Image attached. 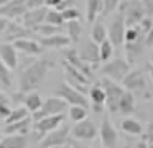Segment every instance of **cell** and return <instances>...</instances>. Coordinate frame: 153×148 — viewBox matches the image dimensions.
Here are the masks:
<instances>
[{
    "mask_svg": "<svg viewBox=\"0 0 153 148\" xmlns=\"http://www.w3.org/2000/svg\"><path fill=\"white\" fill-rule=\"evenodd\" d=\"M31 33H33V31H30L28 28H25L22 23H18V22H10V20H8V23H7V26H5L2 36H4L5 43H13V41H17V39L30 38Z\"/></svg>",
    "mask_w": 153,
    "mask_h": 148,
    "instance_id": "obj_16",
    "label": "cell"
},
{
    "mask_svg": "<svg viewBox=\"0 0 153 148\" xmlns=\"http://www.w3.org/2000/svg\"><path fill=\"white\" fill-rule=\"evenodd\" d=\"M143 7H145V12L148 16H153V0H142Z\"/></svg>",
    "mask_w": 153,
    "mask_h": 148,
    "instance_id": "obj_44",
    "label": "cell"
},
{
    "mask_svg": "<svg viewBox=\"0 0 153 148\" xmlns=\"http://www.w3.org/2000/svg\"><path fill=\"white\" fill-rule=\"evenodd\" d=\"M120 84L125 91L132 92L135 97H142V99H146V100H150L153 97V91L148 86L145 72L142 69H130Z\"/></svg>",
    "mask_w": 153,
    "mask_h": 148,
    "instance_id": "obj_2",
    "label": "cell"
},
{
    "mask_svg": "<svg viewBox=\"0 0 153 148\" xmlns=\"http://www.w3.org/2000/svg\"><path fill=\"white\" fill-rule=\"evenodd\" d=\"M61 2H63V0H45V5L50 7V8H56Z\"/></svg>",
    "mask_w": 153,
    "mask_h": 148,
    "instance_id": "obj_46",
    "label": "cell"
},
{
    "mask_svg": "<svg viewBox=\"0 0 153 148\" xmlns=\"http://www.w3.org/2000/svg\"><path fill=\"white\" fill-rule=\"evenodd\" d=\"M12 45L15 46V49H17L18 53H23L25 56H31V58L41 54V51H43V46H41L38 41L31 39V38L17 39V41H13Z\"/></svg>",
    "mask_w": 153,
    "mask_h": 148,
    "instance_id": "obj_20",
    "label": "cell"
},
{
    "mask_svg": "<svg viewBox=\"0 0 153 148\" xmlns=\"http://www.w3.org/2000/svg\"><path fill=\"white\" fill-rule=\"evenodd\" d=\"M71 135V128L68 125L61 123L58 128H54L53 132L46 133L43 138L40 140V147L41 148H50V147H64L69 140Z\"/></svg>",
    "mask_w": 153,
    "mask_h": 148,
    "instance_id": "obj_9",
    "label": "cell"
},
{
    "mask_svg": "<svg viewBox=\"0 0 153 148\" xmlns=\"http://www.w3.org/2000/svg\"><path fill=\"white\" fill-rule=\"evenodd\" d=\"M125 18H123L122 10L119 8V13L114 16V20L110 22L109 28H107V38L114 46H122L123 45V38H125Z\"/></svg>",
    "mask_w": 153,
    "mask_h": 148,
    "instance_id": "obj_10",
    "label": "cell"
},
{
    "mask_svg": "<svg viewBox=\"0 0 153 148\" xmlns=\"http://www.w3.org/2000/svg\"><path fill=\"white\" fill-rule=\"evenodd\" d=\"M91 39H92L94 43H97V45L102 43L104 39H107V28L102 22H99V20H96L92 28H91Z\"/></svg>",
    "mask_w": 153,
    "mask_h": 148,
    "instance_id": "obj_32",
    "label": "cell"
},
{
    "mask_svg": "<svg viewBox=\"0 0 153 148\" xmlns=\"http://www.w3.org/2000/svg\"><path fill=\"white\" fill-rule=\"evenodd\" d=\"M99 137L104 148H117L119 133H117L115 127L112 125L109 117H102V122H100V127H99Z\"/></svg>",
    "mask_w": 153,
    "mask_h": 148,
    "instance_id": "obj_13",
    "label": "cell"
},
{
    "mask_svg": "<svg viewBox=\"0 0 153 148\" xmlns=\"http://www.w3.org/2000/svg\"><path fill=\"white\" fill-rule=\"evenodd\" d=\"M135 148H148V145H146V141H145V140H140L138 143L135 145Z\"/></svg>",
    "mask_w": 153,
    "mask_h": 148,
    "instance_id": "obj_48",
    "label": "cell"
},
{
    "mask_svg": "<svg viewBox=\"0 0 153 148\" xmlns=\"http://www.w3.org/2000/svg\"><path fill=\"white\" fill-rule=\"evenodd\" d=\"M50 148H61V147H50Z\"/></svg>",
    "mask_w": 153,
    "mask_h": 148,
    "instance_id": "obj_52",
    "label": "cell"
},
{
    "mask_svg": "<svg viewBox=\"0 0 153 148\" xmlns=\"http://www.w3.org/2000/svg\"><path fill=\"white\" fill-rule=\"evenodd\" d=\"M76 2H77V0H63V2H61L59 5L56 7V8L61 12V10H64V8H69V7H76Z\"/></svg>",
    "mask_w": 153,
    "mask_h": 148,
    "instance_id": "obj_43",
    "label": "cell"
},
{
    "mask_svg": "<svg viewBox=\"0 0 153 148\" xmlns=\"http://www.w3.org/2000/svg\"><path fill=\"white\" fill-rule=\"evenodd\" d=\"M79 148H91V147H79Z\"/></svg>",
    "mask_w": 153,
    "mask_h": 148,
    "instance_id": "obj_53",
    "label": "cell"
},
{
    "mask_svg": "<svg viewBox=\"0 0 153 148\" xmlns=\"http://www.w3.org/2000/svg\"><path fill=\"white\" fill-rule=\"evenodd\" d=\"M27 135H5L0 140V148H27Z\"/></svg>",
    "mask_w": 153,
    "mask_h": 148,
    "instance_id": "obj_26",
    "label": "cell"
},
{
    "mask_svg": "<svg viewBox=\"0 0 153 148\" xmlns=\"http://www.w3.org/2000/svg\"><path fill=\"white\" fill-rule=\"evenodd\" d=\"M56 95L63 99L68 105H81V107L89 109V99H87V95L82 94L81 91H77V89H74L68 82H63V84L58 86Z\"/></svg>",
    "mask_w": 153,
    "mask_h": 148,
    "instance_id": "obj_5",
    "label": "cell"
},
{
    "mask_svg": "<svg viewBox=\"0 0 153 148\" xmlns=\"http://www.w3.org/2000/svg\"><path fill=\"white\" fill-rule=\"evenodd\" d=\"M63 68H64V77H66V82L69 86H73L74 89H77V91H81L82 94L87 95V86L91 84V79L86 77V76L82 74L81 71H77L76 68H73L71 64H68L66 61L63 59Z\"/></svg>",
    "mask_w": 153,
    "mask_h": 148,
    "instance_id": "obj_11",
    "label": "cell"
},
{
    "mask_svg": "<svg viewBox=\"0 0 153 148\" xmlns=\"http://www.w3.org/2000/svg\"><path fill=\"white\" fill-rule=\"evenodd\" d=\"M87 94H89V99H91V102H92V112L102 114L104 109H105V92H104L100 82L94 84L92 87L87 91Z\"/></svg>",
    "mask_w": 153,
    "mask_h": 148,
    "instance_id": "obj_21",
    "label": "cell"
},
{
    "mask_svg": "<svg viewBox=\"0 0 153 148\" xmlns=\"http://www.w3.org/2000/svg\"><path fill=\"white\" fill-rule=\"evenodd\" d=\"M15 97H17L15 100L22 102V105H23L30 114H35V112L41 107V104H43V99H41L40 92H36V91H30V92H20L18 91L17 94H15Z\"/></svg>",
    "mask_w": 153,
    "mask_h": 148,
    "instance_id": "obj_18",
    "label": "cell"
},
{
    "mask_svg": "<svg viewBox=\"0 0 153 148\" xmlns=\"http://www.w3.org/2000/svg\"><path fill=\"white\" fill-rule=\"evenodd\" d=\"M120 5V0H102V13L100 16H107L112 12H115Z\"/></svg>",
    "mask_w": 153,
    "mask_h": 148,
    "instance_id": "obj_39",
    "label": "cell"
},
{
    "mask_svg": "<svg viewBox=\"0 0 153 148\" xmlns=\"http://www.w3.org/2000/svg\"><path fill=\"white\" fill-rule=\"evenodd\" d=\"M68 109V104L63 100L61 97H58V95H51V97L45 99L43 104H41V107L38 109L33 115V120H40V118L46 117V115H58V114H64Z\"/></svg>",
    "mask_w": 153,
    "mask_h": 148,
    "instance_id": "obj_7",
    "label": "cell"
},
{
    "mask_svg": "<svg viewBox=\"0 0 153 148\" xmlns=\"http://www.w3.org/2000/svg\"><path fill=\"white\" fill-rule=\"evenodd\" d=\"M64 31L66 36L69 38V41L73 45H77L82 36V25H81V20H71V22L64 23Z\"/></svg>",
    "mask_w": 153,
    "mask_h": 148,
    "instance_id": "obj_27",
    "label": "cell"
},
{
    "mask_svg": "<svg viewBox=\"0 0 153 148\" xmlns=\"http://www.w3.org/2000/svg\"><path fill=\"white\" fill-rule=\"evenodd\" d=\"M0 140H2V133H0Z\"/></svg>",
    "mask_w": 153,
    "mask_h": 148,
    "instance_id": "obj_54",
    "label": "cell"
},
{
    "mask_svg": "<svg viewBox=\"0 0 153 148\" xmlns=\"http://www.w3.org/2000/svg\"><path fill=\"white\" fill-rule=\"evenodd\" d=\"M0 61L7 68H10L12 71L18 66V51L12 43H2L0 45Z\"/></svg>",
    "mask_w": 153,
    "mask_h": 148,
    "instance_id": "obj_23",
    "label": "cell"
},
{
    "mask_svg": "<svg viewBox=\"0 0 153 148\" xmlns=\"http://www.w3.org/2000/svg\"><path fill=\"white\" fill-rule=\"evenodd\" d=\"M46 12H48V7H38V8H30L23 13L22 16V25L25 28H28L30 31H35L41 23H45V16H46Z\"/></svg>",
    "mask_w": 153,
    "mask_h": 148,
    "instance_id": "obj_14",
    "label": "cell"
},
{
    "mask_svg": "<svg viewBox=\"0 0 153 148\" xmlns=\"http://www.w3.org/2000/svg\"><path fill=\"white\" fill-rule=\"evenodd\" d=\"M143 140L146 141L148 148H153V120H150L148 125H146V132H145V137H143Z\"/></svg>",
    "mask_w": 153,
    "mask_h": 148,
    "instance_id": "obj_41",
    "label": "cell"
},
{
    "mask_svg": "<svg viewBox=\"0 0 153 148\" xmlns=\"http://www.w3.org/2000/svg\"><path fill=\"white\" fill-rule=\"evenodd\" d=\"M120 128L125 132L127 135H132V137H140L143 135V125L140 123L135 118H123L122 123H120Z\"/></svg>",
    "mask_w": 153,
    "mask_h": 148,
    "instance_id": "obj_30",
    "label": "cell"
},
{
    "mask_svg": "<svg viewBox=\"0 0 153 148\" xmlns=\"http://www.w3.org/2000/svg\"><path fill=\"white\" fill-rule=\"evenodd\" d=\"M27 117H30V112H28L23 105H20V107H17V109H12L10 114L5 117L4 122H5V125H8V123H13V122L23 120V118H27Z\"/></svg>",
    "mask_w": 153,
    "mask_h": 148,
    "instance_id": "obj_34",
    "label": "cell"
},
{
    "mask_svg": "<svg viewBox=\"0 0 153 148\" xmlns=\"http://www.w3.org/2000/svg\"><path fill=\"white\" fill-rule=\"evenodd\" d=\"M102 13V0H86V20L94 23Z\"/></svg>",
    "mask_w": 153,
    "mask_h": 148,
    "instance_id": "obj_29",
    "label": "cell"
},
{
    "mask_svg": "<svg viewBox=\"0 0 153 148\" xmlns=\"http://www.w3.org/2000/svg\"><path fill=\"white\" fill-rule=\"evenodd\" d=\"M130 69H132V66L127 62V59L112 58L107 62H104V66L100 68V72L104 74V77H109L115 82H122V79L127 76Z\"/></svg>",
    "mask_w": 153,
    "mask_h": 148,
    "instance_id": "obj_4",
    "label": "cell"
},
{
    "mask_svg": "<svg viewBox=\"0 0 153 148\" xmlns=\"http://www.w3.org/2000/svg\"><path fill=\"white\" fill-rule=\"evenodd\" d=\"M27 8H38V7H45V0H25Z\"/></svg>",
    "mask_w": 153,
    "mask_h": 148,
    "instance_id": "obj_42",
    "label": "cell"
},
{
    "mask_svg": "<svg viewBox=\"0 0 153 148\" xmlns=\"http://www.w3.org/2000/svg\"><path fill=\"white\" fill-rule=\"evenodd\" d=\"M114 51H115V46L109 41V38L104 39L102 43H99V58L100 62H107L109 59L114 58Z\"/></svg>",
    "mask_w": 153,
    "mask_h": 148,
    "instance_id": "obj_33",
    "label": "cell"
},
{
    "mask_svg": "<svg viewBox=\"0 0 153 148\" xmlns=\"http://www.w3.org/2000/svg\"><path fill=\"white\" fill-rule=\"evenodd\" d=\"M145 46L146 48H153V26L150 28V31L145 35Z\"/></svg>",
    "mask_w": 153,
    "mask_h": 148,
    "instance_id": "obj_45",
    "label": "cell"
},
{
    "mask_svg": "<svg viewBox=\"0 0 153 148\" xmlns=\"http://www.w3.org/2000/svg\"><path fill=\"white\" fill-rule=\"evenodd\" d=\"M27 10L28 8L25 0H10L4 7H0V16H4L7 20H18L23 16V13Z\"/></svg>",
    "mask_w": 153,
    "mask_h": 148,
    "instance_id": "obj_19",
    "label": "cell"
},
{
    "mask_svg": "<svg viewBox=\"0 0 153 148\" xmlns=\"http://www.w3.org/2000/svg\"><path fill=\"white\" fill-rule=\"evenodd\" d=\"M38 43H40L43 48H56V49L71 46L69 38H68L66 35H63V33H54V35H50V36H41Z\"/></svg>",
    "mask_w": 153,
    "mask_h": 148,
    "instance_id": "obj_24",
    "label": "cell"
},
{
    "mask_svg": "<svg viewBox=\"0 0 153 148\" xmlns=\"http://www.w3.org/2000/svg\"><path fill=\"white\" fill-rule=\"evenodd\" d=\"M8 2H10V0H0V7H4L5 3H8Z\"/></svg>",
    "mask_w": 153,
    "mask_h": 148,
    "instance_id": "obj_50",
    "label": "cell"
},
{
    "mask_svg": "<svg viewBox=\"0 0 153 148\" xmlns=\"http://www.w3.org/2000/svg\"><path fill=\"white\" fill-rule=\"evenodd\" d=\"M100 86H102L104 92H105V107L109 112L115 114L119 112V100L122 97V94L125 92V89L122 87L120 82H115L109 77L100 79Z\"/></svg>",
    "mask_w": 153,
    "mask_h": 148,
    "instance_id": "obj_3",
    "label": "cell"
},
{
    "mask_svg": "<svg viewBox=\"0 0 153 148\" xmlns=\"http://www.w3.org/2000/svg\"><path fill=\"white\" fill-rule=\"evenodd\" d=\"M61 13H63L64 23H66V22H71V20H81V12L76 8V7L64 8V10H61Z\"/></svg>",
    "mask_w": 153,
    "mask_h": 148,
    "instance_id": "obj_40",
    "label": "cell"
},
{
    "mask_svg": "<svg viewBox=\"0 0 153 148\" xmlns=\"http://www.w3.org/2000/svg\"><path fill=\"white\" fill-rule=\"evenodd\" d=\"M148 72H150V79L153 82V66H148Z\"/></svg>",
    "mask_w": 153,
    "mask_h": 148,
    "instance_id": "obj_49",
    "label": "cell"
},
{
    "mask_svg": "<svg viewBox=\"0 0 153 148\" xmlns=\"http://www.w3.org/2000/svg\"><path fill=\"white\" fill-rule=\"evenodd\" d=\"M30 125H31V117H27L23 120L5 125L4 132H5V135H27L28 130H30Z\"/></svg>",
    "mask_w": 153,
    "mask_h": 148,
    "instance_id": "obj_25",
    "label": "cell"
},
{
    "mask_svg": "<svg viewBox=\"0 0 153 148\" xmlns=\"http://www.w3.org/2000/svg\"><path fill=\"white\" fill-rule=\"evenodd\" d=\"M7 23H8V20H7V18L0 16V35L4 33V30H5V26H7Z\"/></svg>",
    "mask_w": 153,
    "mask_h": 148,
    "instance_id": "obj_47",
    "label": "cell"
},
{
    "mask_svg": "<svg viewBox=\"0 0 153 148\" xmlns=\"http://www.w3.org/2000/svg\"><path fill=\"white\" fill-rule=\"evenodd\" d=\"M45 22L51 23V25H54V26H63L64 25L63 13H61L58 8H48L46 16H45Z\"/></svg>",
    "mask_w": 153,
    "mask_h": 148,
    "instance_id": "obj_35",
    "label": "cell"
},
{
    "mask_svg": "<svg viewBox=\"0 0 153 148\" xmlns=\"http://www.w3.org/2000/svg\"><path fill=\"white\" fill-rule=\"evenodd\" d=\"M13 86V77H12V69L7 68L0 61V91H10Z\"/></svg>",
    "mask_w": 153,
    "mask_h": 148,
    "instance_id": "obj_31",
    "label": "cell"
},
{
    "mask_svg": "<svg viewBox=\"0 0 153 148\" xmlns=\"http://www.w3.org/2000/svg\"><path fill=\"white\" fill-rule=\"evenodd\" d=\"M63 56H64V61H66L68 64H71L73 68H76L77 71H81L84 76H86V77L92 79V76H94L92 68H91V66L87 64V62H84L82 59L79 58V54H77L76 48H69V46H68Z\"/></svg>",
    "mask_w": 153,
    "mask_h": 148,
    "instance_id": "obj_17",
    "label": "cell"
},
{
    "mask_svg": "<svg viewBox=\"0 0 153 148\" xmlns=\"http://www.w3.org/2000/svg\"><path fill=\"white\" fill-rule=\"evenodd\" d=\"M87 107H81V105H69V118L76 123V122H81L84 118H87Z\"/></svg>",
    "mask_w": 153,
    "mask_h": 148,
    "instance_id": "obj_36",
    "label": "cell"
},
{
    "mask_svg": "<svg viewBox=\"0 0 153 148\" xmlns=\"http://www.w3.org/2000/svg\"><path fill=\"white\" fill-rule=\"evenodd\" d=\"M12 107H10V99L0 91V120H5L8 114H10Z\"/></svg>",
    "mask_w": 153,
    "mask_h": 148,
    "instance_id": "obj_38",
    "label": "cell"
},
{
    "mask_svg": "<svg viewBox=\"0 0 153 148\" xmlns=\"http://www.w3.org/2000/svg\"><path fill=\"white\" fill-rule=\"evenodd\" d=\"M61 26H54L51 25V23H41L40 26H38L36 30H35L33 33H36V35H41V36H50V35H54V33H61Z\"/></svg>",
    "mask_w": 153,
    "mask_h": 148,
    "instance_id": "obj_37",
    "label": "cell"
},
{
    "mask_svg": "<svg viewBox=\"0 0 153 148\" xmlns=\"http://www.w3.org/2000/svg\"><path fill=\"white\" fill-rule=\"evenodd\" d=\"M123 46H125V59H127V62L132 66L133 62L143 54V51H145V48H146L145 46V36H142V38L135 39V41H132V43H123Z\"/></svg>",
    "mask_w": 153,
    "mask_h": 148,
    "instance_id": "obj_22",
    "label": "cell"
},
{
    "mask_svg": "<svg viewBox=\"0 0 153 148\" xmlns=\"http://www.w3.org/2000/svg\"><path fill=\"white\" fill-rule=\"evenodd\" d=\"M64 120V114H58V115H46V117L40 118L35 122V132H36L38 138H43L46 133L53 132L54 128H58Z\"/></svg>",
    "mask_w": 153,
    "mask_h": 148,
    "instance_id": "obj_15",
    "label": "cell"
},
{
    "mask_svg": "<svg viewBox=\"0 0 153 148\" xmlns=\"http://www.w3.org/2000/svg\"><path fill=\"white\" fill-rule=\"evenodd\" d=\"M150 66H153V53H152V56H150Z\"/></svg>",
    "mask_w": 153,
    "mask_h": 148,
    "instance_id": "obj_51",
    "label": "cell"
},
{
    "mask_svg": "<svg viewBox=\"0 0 153 148\" xmlns=\"http://www.w3.org/2000/svg\"><path fill=\"white\" fill-rule=\"evenodd\" d=\"M135 100H137L135 95H133L132 92L125 91L122 94V97H120V100H119V112L123 115L133 114V112H135Z\"/></svg>",
    "mask_w": 153,
    "mask_h": 148,
    "instance_id": "obj_28",
    "label": "cell"
},
{
    "mask_svg": "<svg viewBox=\"0 0 153 148\" xmlns=\"http://www.w3.org/2000/svg\"><path fill=\"white\" fill-rule=\"evenodd\" d=\"M54 68V62L50 58H40L28 61V64L22 69L20 77H18V91L20 92H30L36 91L48 76L50 69Z\"/></svg>",
    "mask_w": 153,
    "mask_h": 148,
    "instance_id": "obj_1",
    "label": "cell"
},
{
    "mask_svg": "<svg viewBox=\"0 0 153 148\" xmlns=\"http://www.w3.org/2000/svg\"><path fill=\"white\" fill-rule=\"evenodd\" d=\"M99 130H97L96 123L91 118H84L81 122H76L74 127L71 128V135L76 140H82V141H91L97 137Z\"/></svg>",
    "mask_w": 153,
    "mask_h": 148,
    "instance_id": "obj_12",
    "label": "cell"
},
{
    "mask_svg": "<svg viewBox=\"0 0 153 148\" xmlns=\"http://www.w3.org/2000/svg\"><path fill=\"white\" fill-rule=\"evenodd\" d=\"M81 43H77V54L79 58L82 59L84 62L91 66V68H96L97 64L100 62V58H99V45L94 43L91 38H84V39H79Z\"/></svg>",
    "mask_w": 153,
    "mask_h": 148,
    "instance_id": "obj_8",
    "label": "cell"
},
{
    "mask_svg": "<svg viewBox=\"0 0 153 148\" xmlns=\"http://www.w3.org/2000/svg\"><path fill=\"white\" fill-rule=\"evenodd\" d=\"M120 10L123 13L127 26H133L137 23H140V20H143L146 16L145 7H143L142 0H125L120 5Z\"/></svg>",
    "mask_w": 153,
    "mask_h": 148,
    "instance_id": "obj_6",
    "label": "cell"
}]
</instances>
